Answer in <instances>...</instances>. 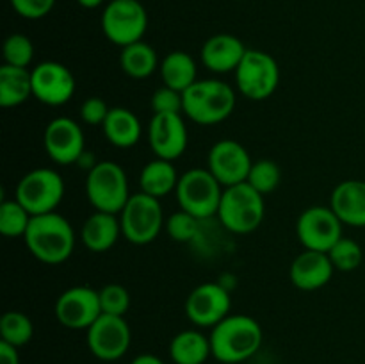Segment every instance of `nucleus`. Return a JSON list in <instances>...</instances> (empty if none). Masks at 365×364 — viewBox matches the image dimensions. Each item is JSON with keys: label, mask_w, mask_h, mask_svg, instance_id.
<instances>
[{"label": "nucleus", "mask_w": 365, "mask_h": 364, "mask_svg": "<svg viewBox=\"0 0 365 364\" xmlns=\"http://www.w3.org/2000/svg\"><path fill=\"white\" fill-rule=\"evenodd\" d=\"M266 203L264 195L248 182L228 186L223 189L217 218L227 231L234 234H250L264 221Z\"/></svg>", "instance_id": "obj_4"}, {"label": "nucleus", "mask_w": 365, "mask_h": 364, "mask_svg": "<svg viewBox=\"0 0 365 364\" xmlns=\"http://www.w3.org/2000/svg\"><path fill=\"white\" fill-rule=\"evenodd\" d=\"M102 128L107 141L118 148H130L141 139V121L127 107H110Z\"/></svg>", "instance_id": "obj_23"}, {"label": "nucleus", "mask_w": 365, "mask_h": 364, "mask_svg": "<svg viewBox=\"0 0 365 364\" xmlns=\"http://www.w3.org/2000/svg\"><path fill=\"white\" fill-rule=\"evenodd\" d=\"M32 96V75L29 68L0 66V106L16 107Z\"/></svg>", "instance_id": "obj_25"}, {"label": "nucleus", "mask_w": 365, "mask_h": 364, "mask_svg": "<svg viewBox=\"0 0 365 364\" xmlns=\"http://www.w3.org/2000/svg\"><path fill=\"white\" fill-rule=\"evenodd\" d=\"M31 218V213L16 198L4 200L0 203V234L6 238H24Z\"/></svg>", "instance_id": "obj_30"}, {"label": "nucleus", "mask_w": 365, "mask_h": 364, "mask_svg": "<svg viewBox=\"0 0 365 364\" xmlns=\"http://www.w3.org/2000/svg\"><path fill=\"white\" fill-rule=\"evenodd\" d=\"M100 307L103 314L125 316L130 309V293L121 284H107L98 291Z\"/></svg>", "instance_id": "obj_35"}, {"label": "nucleus", "mask_w": 365, "mask_h": 364, "mask_svg": "<svg viewBox=\"0 0 365 364\" xmlns=\"http://www.w3.org/2000/svg\"><path fill=\"white\" fill-rule=\"evenodd\" d=\"M200 221L196 216H192L187 211L180 209L177 213L171 214L164 223L168 236L177 243H189L198 236L200 231Z\"/></svg>", "instance_id": "obj_34"}, {"label": "nucleus", "mask_w": 365, "mask_h": 364, "mask_svg": "<svg viewBox=\"0 0 365 364\" xmlns=\"http://www.w3.org/2000/svg\"><path fill=\"white\" fill-rule=\"evenodd\" d=\"M235 74L237 89L248 100L262 102L267 100L278 88L280 82V68L274 57L262 50H246L241 64Z\"/></svg>", "instance_id": "obj_9"}, {"label": "nucleus", "mask_w": 365, "mask_h": 364, "mask_svg": "<svg viewBox=\"0 0 365 364\" xmlns=\"http://www.w3.org/2000/svg\"><path fill=\"white\" fill-rule=\"evenodd\" d=\"M342 221L331 207L314 206L303 211L296 221V234L305 250L330 252L331 246L342 238Z\"/></svg>", "instance_id": "obj_11"}, {"label": "nucleus", "mask_w": 365, "mask_h": 364, "mask_svg": "<svg viewBox=\"0 0 365 364\" xmlns=\"http://www.w3.org/2000/svg\"><path fill=\"white\" fill-rule=\"evenodd\" d=\"M252 164L248 150L235 139H221L214 143L207 156V168L223 188L246 182Z\"/></svg>", "instance_id": "obj_16"}, {"label": "nucleus", "mask_w": 365, "mask_h": 364, "mask_svg": "<svg viewBox=\"0 0 365 364\" xmlns=\"http://www.w3.org/2000/svg\"><path fill=\"white\" fill-rule=\"evenodd\" d=\"M150 106L153 114H184V96L177 89L163 86L153 91Z\"/></svg>", "instance_id": "obj_36"}, {"label": "nucleus", "mask_w": 365, "mask_h": 364, "mask_svg": "<svg viewBox=\"0 0 365 364\" xmlns=\"http://www.w3.org/2000/svg\"><path fill=\"white\" fill-rule=\"evenodd\" d=\"M159 71L164 86L177 89L180 93H184L185 89L191 88L198 81L196 79V75H198L196 61L187 52H182V50H175V52L168 54L160 61Z\"/></svg>", "instance_id": "obj_27"}, {"label": "nucleus", "mask_w": 365, "mask_h": 364, "mask_svg": "<svg viewBox=\"0 0 365 364\" xmlns=\"http://www.w3.org/2000/svg\"><path fill=\"white\" fill-rule=\"evenodd\" d=\"M330 207L344 225L365 227V181H344L335 186Z\"/></svg>", "instance_id": "obj_21"}, {"label": "nucleus", "mask_w": 365, "mask_h": 364, "mask_svg": "<svg viewBox=\"0 0 365 364\" xmlns=\"http://www.w3.org/2000/svg\"><path fill=\"white\" fill-rule=\"evenodd\" d=\"M223 189L209 168H191L180 175L175 193L180 209L187 211L198 220H207L217 214Z\"/></svg>", "instance_id": "obj_6"}, {"label": "nucleus", "mask_w": 365, "mask_h": 364, "mask_svg": "<svg viewBox=\"0 0 365 364\" xmlns=\"http://www.w3.org/2000/svg\"><path fill=\"white\" fill-rule=\"evenodd\" d=\"M29 252L45 264H63L75 250V232L57 211L31 218L24 236Z\"/></svg>", "instance_id": "obj_2"}, {"label": "nucleus", "mask_w": 365, "mask_h": 364, "mask_svg": "<svg viewBox=\"0 0 365 364\" xmlns=\"http://www.w3.org/2000/svg\"><path fill=\"white\" fill-rule=\"evenodd\" d=\"M78 6L84 7V9H96L103 4V0H77Z\"/></svg>", "instance_id": "obj_41"}, {"label": "nucleus", "mask_w": 365, "mask_h": 364, "mask_svg": "<svg viewBox=\"0 0 365 364\" xmlns=\"http://www.w3.org/2000/svg\"><path fill=\"white\" fill-rule=\"evenodd\" d=\"M246 46L234 34H214L203 43L202 63L207 70L214 74L235 71L246 54Z\"/></svg>", "instance_id": "obj_20"}, {"label": "nucleus", "mask_w": 365, "mask_h": 364, "mask_svg": "<svg viewBox=\"0 0 365 364\" xmlns=\"http://www.w3.org/2000/svg\"><path fill=\"white\" fill-rule=\"evenodd\" d=\"M121 232L132 245H150L164 228L163 206L159 198L139 191L130 195L120 214Z\"/></svg>", "instance_id": "obj_7"}, {"label": "nucleus", "mask_w": 365, "mask_h": 364, "mask_svg": "<svg viewBox=\"0 0 365 364\" xmlns=\"http://www.w3.org/2000/svg\"><path fill=\"white\" fill-rule=\"evenodd\" d=\"M148 13L139 0H110L102 13V31L110 43L128 46L143 41Z\"/></svg>", "instance_id": "obj_10"}, {"label": "nucleus", "mask_w": 365, "mask_h": 364, "mask_svg": "<svg viewBox=\"0 0 365 364\" xmlns=\"http://www.w3.org/2000/svg\"><path fill=\"white\" fill-rule=\"evenodd\" d=\"M4 63L11 64V66L29 68L32 59H34V45H32L31 38L20 32L7 36L4 41Z\"/></svg>", "instance_id": "obj_33"}, {"label": "nucleus", "mask_w": 365, "mask_h": 364, "mask_svg": "<svg viewBox=\"0 0 365 364\" xmlns=\"http://www.w3.org/2000/svg\"><path fill=\"white\" fill-rule=\"evenodd\" d=\"M148 143L159 159H178L187 148V127L182 114H153L148 125Z\"/></svg>", "instance_id": "obj_18"}, {"label": "nucleus", "mask_w": 365, "mask_h": 364, "mask_svg": "<svg viewBox=\"0 0 365 364\" xmlns=\"http://www.w3.org/2000/svg\"><path fill=\"white\" fill-rule=\"evenodd\" d=\"M89 352L100 360L113 363L128 352L132 343V332L125 316L100 314L98 320L86 330Z\"/></svg>", "instance_id": "obj_12"}, {"label": "nucleus", "mask_w": 365, "mask_h": 364, "mask_svg": "<svg viewBox=\"0 0 365 364\" xmlns=\"http://www.w3.org/2000/svg\"><path fill=\"white\" fill-rule=\"evenodd\" d=\"M184 114L200 125H216L227 120L235 109V91L217 79L196 81L182 93Z\"/></svg>", "instance_id": "obj_3"}, {"label": "nucleus", "mask_w": 365, "mask_h": 364, "mask_svg": "<svg viewBox=\"0 0 365 364\" xmlns=\"http://www.w3.org/2000/svg\"><path fill=\"white\" fill-rule=\"evenodd\" d=\"M32 96L50 107H59L70 102L75 93V77L64 64L45 61L31 70Z\"/></svg>", "instance_id": "obj_14"}, {"label": "nucleus", "mask_w": 365, "mask_h": 364, "mask_svg": "<svg viewBox=\"0 0 365 364\" xmlns=\"http://www.w3.org/2000/svg\"><path fill=\"white\" fill-rule=\"evenodd\" d=\"M109 111L110 107L107 106L106 100L98 98V96H91V98H86L82 102L81 118L88 125H103Z\"/></svg>", "instance_id": "obj_38"}, {"label": "nucleus", "mask_w": 365, "mask_h": 364, "mask_svg": "<svg viewBox=\"0 0 365 364\" xmlns=\"http://www.w3.org/2000/svg\"><path fill=\"white\" fill-rule=\"evenodd\" d=\"M120 236H123L120 216L113 213H103V211H95L81 228L82 243L86 248L95 253L113 248Z\"/></svg>", "instance_id": "obj_22"}, {"label": "nucleus", "mask_w": 365, "mask_h": 364, "mask_svg": "<svg viewBox=\"0 0 365 364\" xmlns=\"http://www.w3.org/2000/svg\"><path fill=\"white\" fill-rule=\"evenodd\" d=\"M43 145L56 164L78 163L84 156V132L71 118L59 116L48 121L43 132Z\"/></svg>", "instance_id": "obj_17"}, {"label": "nucleus", "mask_w": 365, "mask_h": 364, "mask_svg": "<svg viewBox=\"0 0 365 364\" xmlns=\"http://www.w3.org/2000/svg\"><path fill=\"white\" fill-rule=\"evenodd\" d=\"M100 314V295L89 285H73L61 293L56 302L57 321L70 330H88Z\"/></svg>", "instance_id": "obj_13"}, {"label": "nucleus", "mask_w": 365, "mask_h": 364, "mask_svg": "<svg viewBox=\"0 0 365 364\" xmlns=\"http://www.w3.org/2000/svg\"><path fill=\"white\" fill-rule=\"evenodd\" d=\"M232 298L227 289L214 282H205L189 293L185 300V316L196 327H216L230 314Z\"/></svg>", "instance_id": "obj_15"}, {"label": "nucleus", "mask_w": 365, "mask_h": 364, "mask_svg": "<svg viewBox=\"0 0 365 364\" xmlns=\"http://www.w3.org/2000/svg\"><path fill=\"white\" fill-rule=\"evenodd\" d=\"M280 181H282L280 166L271 159L255 161V163L252 164V170H250L248 178H246V182H248L250 186H253L259 193H262V195H269V193H273L274 189L278 188V184H280Z\"/></svg>", "instance_id": "obj_31"}, {"label": "nucleus", "mask_w": 365, "mask_h": 364, "mask_svg": "<svg viewBox=\"0 0 365 364\" xmlns=\"http://www.w3.org/2000/svg\"><path fill=\"white\" fill-rule=\"evenodd\" d=\"M328 257H330L335 270L355 271L356 268L362 264L364 252H362V246H360L359 243L342 236V238L331 246L330 252H328Z\"/></svg>", "instance_id": "obj_32"}, {"label": "nucleus", "mask_w": 365, "mask_h": 364, "mask_svg": "<svg viewBox=\"0 0 365 364\" xmlns=\"http://www.w3.org/2000/svg\"><path fill=\"white\" fill-rule=\"evenodd\" d=\"M214 359L223 364H239L255 355L264 334L259 321L246 314H228L212 327L209 335Z\"/></svg>", "instance_id": "obj_1"}, {"label": "nucleus", "mask_w": 365, "mask_h": 364, "mask_svg": "<svg viewBox=\"0 0 365 364\" xmlns=\"http://www.w3.org/2000/svg\"><path fill=\"white\" fill-rule=\"evenodd\" d=\"M120 66L123 74L132 79H146L155 74L157 68L160 66L157 59V52L145 41L132 43V45L123 46L120 56Z\"/></svg>", "instance_id": "obj_28"}, {"label": "nucleus", "mask_w": 365, "mask_h": 364, "mask_svg": "<svg viewBox=\"0 0 365 364\" xmlns=\"http://www.w3.org/2000/svg\"><path fill=\"white\" fill-rule=\"evenodd\" d=\"M14 198L31 216L53 213L64 198V181L52 168H34L20 178Z\"/></svg>", "instance_id": "obj_8"}, {"label": "nucleus", "mask_w": 365, "mask_h": 364, "mask_svg": "<svg viewBox=\"0 0 365 364\" xmlns=\"http://www.w3.org/2000/svg\"><path fill=\"white\" fill-rule=\"evenodd\" d=\"M86 195L96 211L120 214L130 198L127 173L114 161H102L89 168Z\"/></svg>", "instance_id": "obj_5"}, {"label": "nucleus", "mask_w": 365, "mask_h": 364, "mask_svg": "<svg viewBox=\"0 0 365 364\" xmlns=\"http://www.w3.org/2000/svg\"><path fill=\"white\" fill-rule=\"evenodd\" d=\"M32 335H34V325L31 318L21 310H7L0 318V338H2L0 341L20 348L31 343Z\"/></svg>", "instance_id": "obj_29"}, {"label": "nucleus", "mask_w": 365, "mask_h": 364, "mask_svg": "<svg viewBox=\"0 0 365 364\" xmlns=\"http://www.w3.org/2000/svg\"><path fill=\"white\" fill-rule=\"evenodd\" d=\"M130 364H166L160 357L153 355V353H141V355L134 357Z\"/></svg>", "instance_id": "obj_40"}, {"label": "nucleus", "mask_w": 365, "mask_h": 364, "mask_svg": "<svg viewBox=\"0 0 365 364\" xmlns=\"http://www.w3.org/2000/svg\"><path fill=\"white\" fill-rule=\"evenodd\" d=\"M334 264L324 252L303 250L291 264V282L302 291L324 288L334 277Z\"/></svg>", "instance_id": "obj_19"}, {"label": "nucleus", "mask_w": 365, "mask_h": 364, "mask_svg": "<svg viewBox=\"0 0 365 364\" xmlns=\"http://www.w3.org/2000/svg\"><path fill=\"white\" fill-rule=\"evenodd\" d=\"M210 355V339L200 330L178 332L170 343V357L175 364H203Z\"/></svg>", "instance_id": "obj_26"}, {"label": "nucleus", "mask_w": 365, "mask_h": 364, "mask_svg": "<svg viewBox=\"0 0 365 364\" xmlns=\"http://www.w3.org/2000/svg\"><path fill=\"white\" fill-rule=\"evenodd\" d=\"M0 364H20L16 346L6 341H0Z\"/></svg>", "instance_id": "obj_39"}, {"label": "nucleus", "mask_w": 365, "mask_h": 364, "mask_svg": "<svg viewBox=\"0 0 365 364\" xmlns=\"http://www.w3.org/2000/svg\"><path fill=\"white\" fill-rule=\"evenodd\" d=\"M13 9L27 20L45 18L56 6V0H9Z\"/></svg>", "instance_id": "obj_37"}, {"label": "nucleus", "mask_w": 365, "mask_h": 364, "mask_svg": "<svg viewBox=\"0 0 365 364\" xmlns=\"http://www.w3.org/2000/svg\"><path fill=\"white\" fill-rule=\"evenodd\" d=\"M178 175L173 166V161L159 159L155 157L153 161L145 164L139 175V188L143 193L153 196V198H163L168 196L171 191L177 189Z\"/></svg>", "instance_id": "obj_24"}]
</instances>
